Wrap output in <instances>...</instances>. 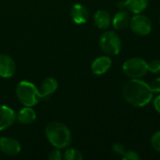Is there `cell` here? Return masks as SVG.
<instances>
[{
    "label": "cell",
    "instance_id": "22",
    "mask_svg": "<svg viewBox=\"0 0 160 160\" xmlns=\"http://www.w3.org/2000/svg\"><path fill=\"white\" fill-rule=\"evenodd\" d=\"M62 158H63V156L61 154V151H60V149H57V148H55V150L52 151L48 157V158L50 160H61Z\"/></svg>",
    "mask_w": 160,
    "mask_h": 160
},
{
    "label": "cell",
    "instance_id": "3",
    "mask_svg": "<svg viewBox=\"0 0 160 160\" xmlns=\"http://www.w3.org/2000/svg\"><path fill=\"white\" fill-rule=\"evenodd\" d=\"M16 96L20 103L24 107H34L38 103L39 99L42 98L39 89L28 81H22L18 83Z\"/></svg>",
    "mask_w": 160,
    "mask_h": 160
},
{
    "label": "cell",
    "instance_id": "13",
    "mask_svg": "<svg viewBox=\"0 0 160 160\" xmlns=\"http://www.w3.org/2000/svg\"><path fill=\"white\" fill-rule=\"evenodd\" d=\"M58 88V82L52 77L45 79L40 85L39 92L42 98H47L51 95H52Z\"/></svg>",
    "mask_w": 160,
    "mask_h": 160
},
{
    "label": "cell",
    "instance_id": "21",
    "mask_svg": "<svg viewBox=\"0 0 160 160\" xmlns=\"http://www.w3.org/2000/svg\"><path fill=\"white\" fill-rule=\"evenodd\" d=\"M112 151H113V153L115 154V155H117V156H123L125 153H126V148H125V146L122 144V143H119V142H116V143H114L113 145H112Z\"/></svg>",
    "mask_w": 160,
    "mask_h": 160
},
{
    "label": "cell",
    "instance_id": "17",
    "mask_svg": "<svg viewBox=\"0 0 160 160\" xmlns=\"http://www.w3.org/2000/svg\"><path fill=\"white\" fill-rule=\"evenodd\" d=\"M63 158L66 160H82L83 159V156L82 154L75 149V148H68L65 151Z\"/></svg>",
    "mask_w": 160,
    "mask_h": 160
},
{
    "label": "cell",
    "instance_id": "15",
    "mask_svg": "<svg viewBox=\"0 0 160 160\" xmlns=\"http://www.w3.org/2000/svg\"><path fill=\"white\" fill-rule=\"evenodd\" d=\"M129 22H130V16L128 12L124 9L118 11L112 19V23L113 27L117 30H121L127 27L129 24Z\"/></svg>",
    "mask_w": 160,
    "mask_h": 160
},
{
    "label": "cell",
    "instance_id": "6",
    "mask_svg": "<svg viewBox=\"0 0 160 160\" xmlns=\"http://www.w3.org/2000/svg\"><path fill=\"white\" fill-rule=\"evenodd\" d=\"M129 26L133 33L139 36H147L152 31V22L151 20L142 13L135 14L130 18Z\"/></svg>",
    "mask_w": 160,
    "mask_h": 160
},
{
    "label": "cell",
    "instance_id": "7",
    "mask_svg": "<svg viewBox=\"0 0 160 160\" xmlns=\"http://www.w3.org/2000/svg\"><path fill=\"white\" fill-rule=\"evenodd\" d=\"M0 151L8 157H15L21 152L19 142L10 137L0 138Z\"/></svg>",
    "mask_w": 160,
    "mask_h": 160
},
{
    "label": "cell",
    "instance_id": "19",
    "mask_svg": "<svg viewBox=\"0 0 160 160\" xmlns=\"http://www.w3.org/2000/svg\"><path fill=\"white\" fill-rule=\"evenodd\" d=\"M151 145L157 152L160 153V131H157L151 138Z\"/></svg>",
    "mask_w": 160,
    "mask_h": 160
},
{
    "label": "cell",
    "instance_id": "24",
    "mask_svg": "<svg viewBox=\"0 0 160 160\" xmlns=\"http://www.w3.org/2000/svg\"><path fill=\"white\" fill-rule=\"evenodd\" d=\"M154 108L158 113H160V95L157 96L154 99Z\"/></svg>",
    "mask_w": 160,
    "mask_h": 160
},
{
    "label": "cell",
    "instance_id": "2",
    "mask_svg": "<svg viewBox=\"0 0 160 160\" xmlns=\"http://www.w3.org/2000/svg\"><path fill=\"white\" fill-rule=\"evenodd\" d=\"M45 136L49 142L57 149H64L70 145L72 134L69 128L60 122H51L45 128Z\"/></svg>",
    "mask_w": 160,
    "mask_h": 160
},
{
    "label": "cell",
    "instance_id": "26",
    "mask_svg": "<svg viewBox=\"0 0 160 160\" xmlns=\"http://www.w3.org/2000/svg\"><path fill=\"white\" fill-rule=\"evenodd\" d=\"M159 22H160V17H159Z\"/></svg>",
    "mask_w": 160,
    "mask_h": 160
},
{
    "label": "cell",
    "instance_id": "14",
    "mask_svg": "<svg viewBox=\"0 0 160 160\" xmlns=\"http://www.w3.org/2000/svg\"><path fill=\"white\" fill-rule=\"evenodd\" d=\"M37 118L36 112L32 107H24L18 113H16V120L22 125H30Z\"/></svg>",
    "mask_w": 160,
    "mask_h": 160
},
{
    "label": "cell",
    "instance_id": "4",
    "mask_svg": "<svg viewBox=\"0 0 160 160\" xmlns=\"http://www.w3.org/2000/svg\"><path fill=\"white\" fill-rule=\"evenodd\" d=\"M99 47L105 54L114 56L121 52L122 41L114 31H106L99 38Z\"/></svg>",
    "mask_w": 160,
    "mask_h": 160
},
{
    "label": "cell",
    "instance_id": "18",
    "mask_svg": "<svg viewBox=\"0 0 160 160\" xmlns=\"http://www.w3.org/2000/svg\"><path fill=\"white\" fill-rule=\"evenodd\" d=\"M148 71L153 74H159L160 73V59H155L151 62L147 63Z\"/></svg>",
    "mask_w": 160,
    "mask_h": 160
},
{
    "label": "cell",
    "instance_id": "16",
    "mask_svg": "<svg viewBox=\"0 0 160 160\" xmlns=\"http://www.w3.org/2000/svg\"><path fill=\"white\" fill-rule=\"evenodd\" d=\"M149 0H126L125 7L134 14L142 13L148 7Z\"/></svg>",
    "mask_w": 160,
    "mask_h": 160
},
{
    "label": "cell",
    "instance_id": "12",
    "mask_svg": "<svg viewBox=\"0 0 160 160\" xmlns=\"http://www.w3.org/2000/svg\"><path fill=\"white\" fill-rule=\"evenodd\" d=\"M112 19L111 14L105 9H98L94 15V22L96 25L102 30L108 29L111 26Z\"/></svg>",
    "mask_w": 160,
    "mask_h": 160
},
{
    "label": "cell",
    "instance_id": "25",
    "mask_svg": "<svg viewBox=\"0 0 160 160\" xmlns=\"http://www.w3.org/2000/svg\"><path fill=\"white\" fill-rule=\"evenodd\" d=\"M117 8H118L120 10L126 8V7H125V1H119V2L117 3Z\"/></svg>",
    "mask_w": 160,
    "mask_h": 160
},
{
    "label": "cell",
    "instance_id": "20",
    "mask_svg": "<svg viewBox=\"0 0 160 160\" xmlns=\"http://www.w3.org/2000/svg\"><path fill=\"white\" fill-rule=\"evenodd\" d=\"M123 160H139L141 157L135 151H126V153L122 156Z\"/></svg>",
    "mask_w": 160,
    "mask_h": 160
},
{
    "label": "cell",
    "instance_id": "10",
    "mask_svg": "<svg viewBox=\"0 0 160 160\" xmlns=\"http://www.w3.org/2000/svg\"><path fill=\"white\" fill-rule=\"evenodd\" d=\"M112 67V59L109 55H102L96 58L91 64V70L95 75H103Z\"/></svg>",
    "mask_w": 160,
    "mask_h": 160
},
{
    "label": "cell",
    "instance_id": "11",
    "mask_svg": "<svg viewBox=\"0 0 160 160\" xmlns=\"http://www.w3.org/2000/svg\"><path fill=\"white\" fill-rule=\"evenodd\" d=\"M70 17L77 24L85 23L89 18V12L86 7L82 4H75L70 9Z\"/></svg>",
    "mask_w": 160,
    "mask_h": 160
},
{
    "label": "cell",
    "instance_id": "23",
    "mask_svg": "<svg viewBox=\"0 0 160 160\" xmlns=\"http://www.w3.org/2000/svg\"><path fill=\"white\" fill-rule=\"evenodd\" d=\"M150 87L154 93H160V77L156 78L150 84Z\"/></svg>",
    "mask_w": 160,
    "mask_h": 160
},
{
    "label": "cell",
    "instance_id": "5",
    "mask_svg": "<svg viewBox=\"0 0 160 160\" xmlns=\"http://www.w3.org/2000/svg\"><path fill=\"white\" fill-rule=\"evenodd\" d=\"M123 72L130 79H141L148 72L147 62L140 57L128 59L122 67Z\"/></svg>",
    "mask_w": 160,
    "mask_h": 160
},
{
    "label": "cell",
    "instance_id": "8",
    "mask_svg": "<svg viewBox=\"0 0 160 160\" xmlns=\"http://www.w3.org/2000/svg\"><path fill=\"white\" fill-rule=\"evenodd\" d=\"M16 71V64L12 57L8 54H0V77L11 78Z\"/></svg>",
    "mask_w": 160,
    "mask_h": 160
},
{
    "label": "cell",
    "instance_id": "1",
    "mask_svg": "<svg viewBox=\"0 0 160 160\" xmlns=\"http://www.w3.org/2000/svg\"><path fill=\"white\" fill-rule=\"evenodd\" d=\"M154 92L150 84L141 79H130L123 87V97L133 107L142 108L153 99Z\"/></svg>",
    "mask_w": 160,
    "mask_h": 160
},
{
    "label": "cell",
    "instance_id": "9",
    "mask_svg": "<svg viewBox=\"0 0 160 160\" xmlns=\"http://www.w3.org/2000/svg\"><path fill=\"white\" fill-rule=\"evenodd\" d=\"M16 121L15 112L8 106L0 105V131L11 127Z\"/></svg>",
    "mask_w": 160,
    "mask_h": 160
}]
</instances>
